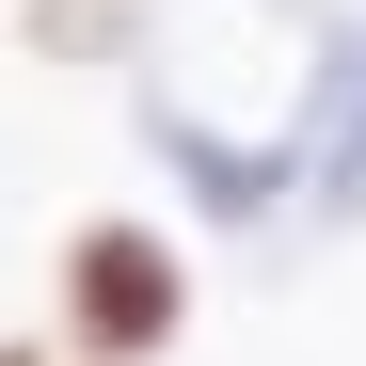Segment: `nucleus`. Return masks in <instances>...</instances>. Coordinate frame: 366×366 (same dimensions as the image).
<instances>
[{
	"label": "nucleus",
	"mask_w": 366,
	"mask_h": 366,
	"mask_svg": "<svg viewBox=\"0 0 366 366\" xmlns=\"http://www.w3.org/2000/svg\"><path fill=\"white\" fill-rule=\"evenodd\" d=\"M16 32L48 48V64H80V80H128L144 64V0H16Z\"/></svg>",
	"instance_id": "20e7f679"
},
{
	"label": "nucleus",
	"mask_w": 366,
	"mask_h": 366,
	"mask_svg": "<svg viewBox=\"0 0 366 366\" xmlns=\"http://www.w3.org/2000/svg\"><path fill=\"white\" fill-rule=\"evenodd\" d=\"M302 223H319V239H366V16H350L335 96H319V175H302Z\"/></svg>",
	"instance_id": "7ed1b4c3"
},
{
	"label": "nucleus",
	"mask_w": 366,
	"mask_h": 366,
	"mask_svg": "<svg viewBox=\"0 0 366 366\" xmlns=\"http://www.w3.org/2000/svg\"><path fill=\"white\" fill-rule=\"evenodd\" d=\"M350 0H144V159L175 175V207H207L239 239L302 223V175H319V96H335Z\"/></svg>",
	"instance_id": "f257e3e1"
},
{
	"label": "nucleus",
	"mask_w": 366,
	"mask_h": 366,
	"mask_svg": "<svg viewBox=\"0 0 366 366\" xmlns=\"http://www.w3.org/2000/svg\"><path fill=\"white\" fill-rule=\"evenodd\" d=\"M0 366H80V350L64 335H0Z\"/></svg>",
	"instance_id": "39448f33"
},
{
	"label": "nucleus",
	"mask_w": 366,
	"mask_h": 366,
	"mask_svg": "<svg viewBox=\"0 0 366 366\" xmlns=\"http://www.w3.org/2000/svg\"><path fill=\"white\" fill-rule=\"evenodd\" d=\"M192 319H207V271H192V239H175L159 207L64 223V255H48V335H64L80 366H175Z\"/></svg>",
	"instance_id": "f03ea898"
}]
</instances>
